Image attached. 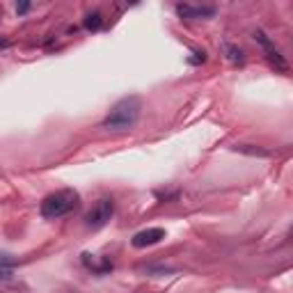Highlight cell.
Listing matches in <instances>:
<instances>
[{"instance_id":"6","label":"cell","mask_w":293,"mask_h":293,"mask_svg":"<svg viewBox=\"0 0 293 293\" xmlns=\"http://www.w3.org/2000/svg\"><path fill=\"white\" fill-rule=\"evenodd\" d=\"M179 14L183 16H211V7H188V5H179Z\"/></svg>"},{"instance_id":"3","label":"cell","mask_w":293,"mask_h":293,"mask_svg":"<svg viewBox=\"0 0 293 293\" xmlns=\"http://www.w3.org/2000/svg\"><path fill=\"white\" fill-rule=\"evenodd\" d=\"M112 213H115V204H112V199H99V202L87 211L85 224L87 227H92V229H101L103 224L110 222Z\"/></svg>"},{"instance_id":"8","label":"cell","mask_w":293,"mask_h":293,"mask_svg":"<svg viewBox=\"0 0 293 293\" xmlns=\"http://www.w3.org/2000/svg\"><path fill=\"white\" fill-rule=\"evenodd\" d=\"M224 51H227V57L232 62H243V53L241 48H236L234 44H224Z\"/></svg>"},{"instance_id":"1","label":"cell","mask_w":293,"mask_h":293,"mask_svg":"<svg viewBox=\"0 0 293 293\" xmlns=\"http://www.w3.org/2000/svg\"><path fill=\"white\" fill-rule=\"evenodd\" d=\"M140 110H142V103H140L138 96H126V99H121L119 103L110 110V115L103 119V129H108V131L133 129L140 119Z\"/></svg>"},{"instance_id":"11","label":"cell","mask_w":293,"mask_h":293,"mask_svg":"<svg viewBox=\"0 0 293 293\" xmlns=\"http://www.w3.org/2000/svg\"><path fill=\"white\" fill-rule=\"evenodd\" d=\"M9 46V41H5V39H0V48H7Z\"/></svg>"},{"instance_id":"5","label":"cell","mask_w":293,"mask_h":293,"mask_svg":"<svg viewBox=\"0 0 293 293\" xmlns=\"http://www.w3.org/2000/svg\"><path fill=\"white\" fill-rule=\"evenodd\" d=\"M165 238V229L160 227H151V229H144V232L135 234L133 236V245L135 247H146V245H156Z\"/></svg>"},{"instance_id":"9","label":"cell","mask_w":293,"mask_h":293,"mask_svg":"<svg viewBox=\"0 0 293 293\" xmlns=\"http://www.w3.org/2000/svg\"><path fill=\"white\" fill-rule=\"evenodd\" d=\"M236 149H238V151H243V154H252V156H268L266 151H261V149H252L250 144H238Z\"/></svg>"},{"instance_id":"7","label":"cell","mask_w":293,"mask_h":293,"mask_svg":"<svg viewBox=\"0 0 293 293\" xmlns=\"http://www.w3.org/2000/svg\"><path fill=\"white\" fill-rule=\"evenodd\" d=\"M101 23H103V18H101V14H90V16L85 18V28L87 30H99L101 28Z\"/></svg>"},{"instance_id":"10","label":"cell","mask_w":293,"mask_h":293,"mask_svg":"<svg viewBox=\"0 0 293 293\" xmlns=\"http://www.w3.org/2000/svg\"><path fill=\"white\" fill-rule=\"evenodd\" d=\"M28 9H30V5H28V3H21V5L16 7V12H18V14H26Z\"/></svg>"},{"instance_id":"2","label":"cell","mask_w":293,"mask_h":293,"mask_svg":"<svg viewBox=\"0 0 293 293\" xmlns=\"http://www.w3.org/2000/svg\"><path fill=\"white\" fill-rule=\"evenodd\" d=\"M78 206V193L76 190H57V193L48 195L41 202V216L48 220H55L67 216L69 211Z\"/></svg>"},{"instance_id":"4","label":"cell","mask_w":293,"mask_h":293,"mask_svg":"<svg viewBox=\"0 0 293 293\" xmlns=\"http://www.w3.org/2000/svg\"><path fill=\"white\" fill-rule=\"evenodd\" d=\"M255 39H257V41L263 46V51L268 53V60H270L273 65L277 67V69H282V71H284V69H286V62H284V57L280 55V51H277V48L273 46V41H270V39H268L266 35H263L261 30H257V32H255Z\"/></svg>"}]
</instances>
